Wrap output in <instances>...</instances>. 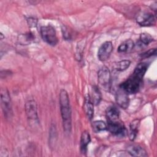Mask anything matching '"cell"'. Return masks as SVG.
<instances>
[{"mask_svg":"<svg viewBox=\"0 0 157 157\" xmlns=\"http://www.w3.org/2000/svg\"><path fill=\"white\" fill-rule=\"evenodd\" d=\"M42 39L48 44L55 46L58 43V38L55 28L51 26H43L40 29Z\"/></svg>","mask_w":157,"mask_h":157,"instance_id":"cell-3","label":"cell"},{"mask_svg":"<svg viewBox=\"0 0 157 157\" xmlns=\"http://www.w3.org/2000/svg\"><path fill=\"white\" fill-rule=\"evenodd\" d=\"M136 21L141 26H151L155 23V17L151 13L142 12L137 17Z\"/></svg>","mask_w":157,"mask_h":157,"instance_id":"cell-8","label":"cell"},{"mask_svg":"<svg viewBox=\"0 0 157 157\" xmlns=\"http://www.w3.org/2000/svg\"><path fill=\"white\" fill-rule=\"evenodd\" d=\"M139 124H140V120L139 119H136L130 123L129 138L131 141H134L136 138V136L139 131Z\"/></svg>","mask_w":157,"mask_h":157,"instance_id":"cell-15","label":"cell"},{"mask_svg":"<svg viewBox=\"0 0 157 157\" xmlns=\"http://www.w3.org/2000/svg\"><path fill=\"white\" fill-rule=\"evenodd\" d=\"M140 42L142 45H148L150 43H151L153 40V38L152 37V36L146 33H142L140 35Z\"/></svg>","mask_w":157,"mask_h":157,"instance_id":"cell-20","label":"cell"},{"mask_svg":"<svg viewBox=\"0 0 157 157\" xmlns=\"http://www.w3.org/2000/svg\"><path fill=\"white\" fill-rule=\"evenodd\" d=\"M156 54V49L154 48H150V50L141 53L140 55V56L142 58H148L153 55H155Z\"/></svg>","mask_w":157,"mask_h":157,"instance_id":"cell-21","label":"cell"},{"mask_svg":"<svg viewBox=\"0 0 157 157\" xmlns=\"http://www.w3.org/2000/svg\"><path fill=\"white\" fill-rule=\"evenodd\" d=\"M131 64V61L128 59H124L117 63L114 67L118 71H123L127 69Z\"/></svg>","mask_w":157,"mask_h":157,"instance_id":"cell-19","label":"cell"},{"mask_svg":"<svg viewBox=\"0 0 157 157\" xmlns=\"http://www.w3.org/2000/svg\"><path fill=\"white\" fill-rule=\"evenodd\" d=\"M115 99L117 104L121 108L126 109L128 107L129 104V99L128 94L124 91L121 88H119L116 92Z\"/></svg>","mask_w":157,"mask_h":157,"instance_id":"cell-9","label":"cell"},{"mask_svg":"<svg viewBox=\"0 0 157 157\" xmlns=\"http://www.w3.org/2000/svg\"><path fill=\"white\" fill-rule=\"evenodd\" d=\"M98 80L101 87L105 91H109L111 87V74L109 69L103 66L98 72Z\"/></svg>","mask_w":157,"mask_h":157,"instance_id":"cell-4","label":"cell"},{"mask_svg":"<svg viewBox=\"0 0 157 157\" xmlns=\"http://www.w3.org/2000/svg\"><path fill=\"white\" fill-rule=\"evenodd\" d=\"M83 109L87 117L89 118L90 120H91L94 116V104L89 96H88L85 100Z\"/></svg>","mask_w":157,"mask_h":157,"instance_id":"cell-13","label":"cell"},{"mask_svg":"<svg viewBox=\"0 0 157 157\" xmlns=\"http://www.w3.org/2000/svg\"><path fill=\"white\" fill-rule=\"evenodd\" d=\"M107 121V129L112 134L118 136H124L128 133V131L123 123L118 120Z\"/></svg>","mask_w":157,"mask_h":157,"instance_id":"cell-5","label":"cell"},{"mask_svg":"<svg viewBox=\"0 0 157 157\" xmlns=\"http://www.w3.org/2000/svg\"><path fill=\"white\" fill-rule=\"evenodd\" d=\"M28 24H29V26H31V27H34L36 26V24H37V20L34 18H29L28 20Z\"/></svg>","mask_w":157,"mask_h":157,"instance_id":"cell-22","label":"cell"},{"mask_svg":"<svg viewBox=\"0 0 157 157\" xmlns=\"http://www.w3.org/2000/svg\"><path fill=\"white\" fill-rule=\"evenodd\" d=\"M134 47V43L131 39H128L121 43L118 47L119 53H127L131 51Z\"/></svg>","mask_w":157,"mask_h":157,"instance_id":"cell-17","label":"cell"},{"mask_svg":"<svg viewBox=\"0 0 157 157\" xmlns=\"http://www.w3.org/2000/svg\"><path fill=\"white\" fill-rule=\"evenodd\" d=\"M148 67V64L147 63H139L135 67L133 73L120 85V88L128 94L137 93L141 87L144 76Z\"/></svg>","mask_w":157,"mask_h":157,"instance_id":"cell-1","label":"cell"},{"mask_svg":"<svg viewBox=\"0 0 157 157\" xmlns=\"http://www.w3.org/2000/svg\"><path fill=\"white\" fill-rule=\"evenodd\" d=\"M113 51L112 42L107 41L104 42L99 47L98 52V57L101 61H105L109 59Z\"/></svg>","mask_w":157,"mask_h":157,"instance_id":"cell-7","label":"cell"},{"mask_svg":"<svg viewBox=\"0 0 157 157\" xmlns=\"http://www.w3.org/2000/svg\"><path fill=\"white\" fill-rule=\"evenodd\" d=\"M37 104L34 100H29L25 104V111L28 118L31 120H38Z\"/></svg>","mask_w":157,"mask_h":157,"instance_id":"cell-10","label":"cell"},{"mask_svg":"<svg viewBox=\"0 0 157 157\" xmlns=\"http://www.w3.org/2000/svg\"><path fill=\"white\" fill-rule=\"evenodd\" d=\"M1 101L2 110L6 118H10L12 113L10 97L7 89H2L1 91Z\"/></svg>","mask_w":157,"mask_h":157,"instance_id":"cell-6","label":"cell"},{"mask_svg":"<svg viewBox=\"0 0 157 157\" xmlns=\"http://www.w3.org/2000/svg\"><path fill=\"white\" fill-rule=\"evenodd\" d=\"M126 150L128 153L132 156L144 157L147 156V151L140 146L137 145H129L127 147Z\"/></svg>","mask_w":157,"mask_h":157,"instance_id":"cell-11","label":"cell"},{"mask_svg":"<svg viewBox=\"0 0 157 157\" xmlns=\"http://www.w3.org/2000/svg\"><path fill=\"white\" fill-rule=\"evenodd\" d=\"M91 142V137L89 132L86 131H83L80 137V147L81 152L84 154L87 151V146Z\"/></svg>","mask_w":157,"mask_h":157,"instance_id":"cell-14","label":"cell"},{"mask_svg":"<svg viewBox=\"0 0 157 157\" xmlns=\"http://www.w3.org/2000/svg\"><path fill=\"white\" fill-rule=\"evenodd\" d=\"M105 114H106L107 120L116 121V120H118L120 112L119 109L116 105H112L107 107L105 111Z\"/></svg>","mask_w":157,"mask_h":157,"instance_id":"cell-12","label":"cell"},{"mask_svg":"<svg viewBox=\"0 0 157 157\" xmlns=\"http://www.w3.org/2000/svg\"><path fill=\"white\" fill-rule=\"evenodd\" d=\"M92 127L94 132H99L107 129V124L102 120H97L93 122Z\"/></svg>","mask_w":157,"mask_h":157,"instance_id":"cell-18","label":"cell"},{"mask_svg":"<svg viewBox=\"0 0 157 157\" xmlns=\"http://www.w3.org/2000/svg\"><path fill=\"white\" fill-rule=\"evenodd\" d=\"M59 105L63 128L66 132L71 130V109L67 92L62 89L59 93Z\"/></svg>","mask_w":157,"mask_h":157,"instance_id":"cell-2","label":"cell"},{"mask_svg":"<svg viewBox=\"0 0 157 157\" xmlns=\"http://www.w3.org/2000/svg\"><path fill=\"white\" fill-rule=\"evenodd\" d=\"M91 95H88L93 104L98 105L99 104L102 96L99 89L96 86H93L91 91Z\"/></svg>","mask_w":157,"mask_h":157,"instance_id":"cell-16","label":"cell"}]
</instances>
